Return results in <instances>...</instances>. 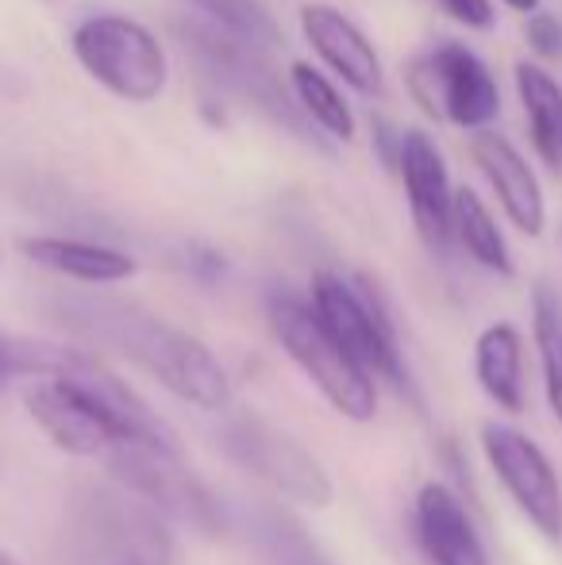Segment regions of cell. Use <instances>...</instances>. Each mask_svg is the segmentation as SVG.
Listing matches in <instances>:
<instances>
[{
    "label": "cell",
    "instance_id": "19",
    "mask_svg": "<svg viewBox=\"0 0 562 565\" xmlns=\"http://www.w3.org/2000/svg\"><path fill=\"white\" fill-rule=\"evenodd\" d=\"M289 85H293V97H297L300 113L312 119L316 127L331 135L339 142H351L354 139V113L347 105L343 89L331 82L324 70H316L312 62H293L289 66Z\"/></svg>",
    "mask_w": 562,
    "mask_h": 565
},
{
    "label": "cell",
    "instance_id": "2",
    "mask_svg": "<svg viewBox=\"0 0 562 565\" xmlns=\"http://www.w3.org/2000/svg\"><path fill=\"white\" fill-rule=\"evenodd\" d=\"M312 312L320 316V323L328 328V335L362 365L370 381H385L397 393L413 396V377L409 365L401 358L397 347V328L390 320V308L382 305L378 289L367 277H343L320 269L312 277V297H308Z\"/></svg>",
    "mask_w": 562,
    "mask_h": 565
},
{
    "label": "cell",
    "instance_id": "12",
    "mask_svg": "<svg viewBox=\"0 0 562 565\" xmlns=\"http://www.w3.org/2000/svg\"><path fill=\"white\" fill-rule=\"evenodd\" d=\"M300 35L316 51V58L331 70L343 85L359 93H382L385 70L378 58V46L367 39V31L347 12L331 4H305L300 8Z\"/></svg>",
    "mask_w": 562,
    "mask_h": 565
},
{
    "label": "cell",
    "instance_id": "9",
    "mask_svg": "<svg viewBox=\"0 0 562 565\" xmlns=\"http://www.w3.org/2000/svg\"><path fill=\"white\" fill-rule=\"evenodd\" d=\"M23 408L35 419L39 431L51 439V447L74 454V458H105L116 443H124L120 427L113 424L105 404L85 393L66 373L31 381L23 388Z\"/></svg>",
    "mask_w": 562,
    "mask_h": 565
},
{
    "label": "cell",
    "instance_id": "4",
    "mask_svg": "<svg viewBox=\"0 0 562 565\" xmlns=\"http://www.w3.org/2000/svg\"><path fill=\"white\" fill-rule=\"evenodd\" d=\"M70 46H74L77 66L100 89L128 100V105H150L162 97L166 82H170V62H166L158 35L131 15H89L74 28Z\"/></svg>",
    "mask_w": 562,
    "mask_h": 565
},
{
    "label": "cell",
    "instance_id": "3",
    "mask_svg": "<svg viewBox=\"0 0 562 565\" xmlns=\"http://www.w3.org/2000/svg\"><path fill=\"white\" fill-rule=\"evenodd\" d=\"M271 331L293 365L316 385V393L351 424H370L378 416V385L362 373V365L328 335L312 305L289 292L271 300Z\"/></svg>",
    "mask_w": 562,
    "mask_h": 565
},
{
    "label": "cell",
    "instance_id": "26",
    "mask_svg": "<svg viewBox=\"0 0 562 565\" xmlns=\"http://www.w3.org/2000/svg\"><path fill=\"white\" fill-rule=\"evenodd\" d=\"M0 565H23V562H15V558H12V554H8V551H0Z\"/></svg>",
    "mask_w": 562,
    "mask_h": 565
},
{
    "label": "cell",
    "instance_id": "17",
    "mask_svg": "<svg viewBox=\"0 0 562 565\" xmlns=\"http://www.w3.org/2000/svg\"><path fill=\"white\" fill-rule=\"evenodd\" d=\"M450 238L478 262L481 269L497 277H512L517 266H512V250L505 243L501 227H497L494 212L486 209L474 189H455V204H450Z\"/></svg>",
    "mask_w": 562,
    "mask_h": 565
},
{
    "label": "cell",
    "instance_id": "24",
    "mask_svg": "<svg viewBox=\"0 0 562 565\" xmlns=\"http://www.w3.org/2000/svg\"><path fill=\"white\" fill-rule=\"evenodd\" d=\"M435 4L455 23H463V28H470V31H489L497 20L494 0H435Z\"/></svg>",
    "mask_w": 562,
    "mask_h": 565
},
{
    "label": "cell",
    "instance_id": "6",
    "mask_svg": "<svg viewBox=\"0 0 562 565\" xmlns=\"http://www.w3.org/2000/svg\"><path fill=\"white\" fill-rule=\"evenodd\" d=\"M105 466L131 497L147 508L201 531L220 535L224 531V508L212 497V489L185 466L181 450L155 447V443H116L105 454Z\"/></svg>",
    "mask_w": 562,
    "mask_h": 565
},
{
    "label": "cell",
    "instance_id": "18",
    "mask_svg": "<svg viewBox=\"0 0 562 565\" xmlns=\"http://www.w3.org/2000/svg\"><path fill=\"white\" fill-rule=\"evenodd\" d=\"M251 535H255V546L266 558V565H331L328 554L305 531V523L285 512V508H258L251 515Z\"/></svg>",
    "mask_w": 562,
    "mask_h": 565
},
{
    "label": "cell",
    "instance_id": "20",
    "mask_svg": "<svg viewBox=\"0 0 562 565\" xmlns=\"http://www.w3.org/2000/svg\"><path fill=\"white\" fill-rule=\"evenodd\" d=\"M532 339L540 354L548 408L562 427V292L551 281H536L532 289Z\"/></svg>",
    "mask_w": 562,
    "mask_h": 565
},
{
    "label": "cell",
    "instance_id": "28",
    "mask_svg": "<svg viewBox=\"0 0 562 565\" xmlns=\"http://www.w3.org/2000/svg\"><path fill=\"white\" fill-rule=\"evenodd\" d=\"M51 4H54V0H51Z\"/></svg>",
    "mask_w": 562,
    "mask_h": 565
},
{
    "label": "cell",
    "instance_id": "16",
    "mask_svg": "<svg viewBox=\"0 0 562 565\" xmlns=\"http://www.w3.org/2000/svg\"><path fill=\"white\" fill-rule=\"evenodd\" d=\"M517 97L528 116L532 147L551 170H562V85L536 62H517Z\"/></svg>",
    "mask_w": 562,
    "mask_h": 565
},
{
    "label": "cell",
    "instance_id": "22",
    "mask_svg": "<svg viewBox=\"0 0 562 565\" xmlns=\"http://www.w3.org/2000/svg\"><path fill=\"white\" fill-rule=\"evenodd\" d=\"M62 358H66V342H43L0 331V393L12 377H51V373H59Z\"/></svg>",
    "mask_w": 562,
    "mask_h": 565
},
{
    "label": "cell",
    "instance_id": "5",
    "mask_svg": "<svg viewBox=\"0 0 562 565\" xmlns=\"http://www.w3.org/2000/svg\"><path fill=\"white\" fill-rule=\"evenodd\" d=\"M220 447L235 466L255 473L263 484H271L282 500L305 508H328L336 497L324 461L300 439L282 431L278 424L263 419L258 412H232L216 431Z\"/></svg>",
    "mask_w": 562,
    "mask_h": 565
},
{
    "label": "cell",
    "instance_id": "1",
    "mask_svg": "<svg viewBox=\"0 0 562 565\" xmlns=\"http://www.w3.org/2000/svg\"><path fill=\"white\" fill-rule=\"evenodd\" d=\"M54 320L77 339H89L113 354L128 358L166 393L201 412H227L232 377L224 362L197 335L166 323L162 316L116 297H62L54 300Z\"/></svg>",
    "mask_w": 562,
    "mask_h": 565
},
{
    "label": "cell",
    "instance_id": "10",
    "mask_svg": "<svg viewBox=\"0 0 562 565\" xmlns=\"http://www.w3.org/2000/svg\"><path fill=\"white\" fill-rule=\"evenodd\" d=\"M397 170H401V181H405L409 216H413L416 235H421L432 250H447L455 189H450L447 162H443L432 135L421 131V127H409V131L401 135Z\"/></svg>",
    "mask_w": 562,
    "mask_h": 565
},
{
    "label": "cell",
    "instance_id": "15",
    "mask_svg": "<svg viewBox=\"0 0 562 565\" xmlns=\"http://www.w3.org/2000/svg\"><path fill=\"white\" fill-rule=\"evenodd\" d=\"M474 377L489 404L509 416L524 412V339L509 320H497L474 339Z\"/></svg>",
    "mask_w": 562,
    "mask_h": 565
},
{
    "label": "cell",
    "instance_id": "14",
    "mask_svg": "<svg viewBox=\"0 0 562 565\" xmlns=\"http://www.w3.org/2000/svg\"><path fill=\"white\" fill-rule=\"evenodd\" d=\"M20 250L28 254L35 266L51 269V274L66 277L77 285H120L139 274L136 258L116 246L89 243V238H66V235H39L20 238Z\"/></svg>",
    "mask_w": 562,
    "mask_h": 565
},
{
    "label": "cell",
    "instance_id": "21",
    "mask_svg": "<svg viewBox=\"0 0 562 565\" xmlns=\"http://www.w3.org/2000/svg\"><path fill=\"white\" fill-rule=\"evenodd\" d=\"M204 15H209L212 28H220L224 35L240 39V43L258 46H278L282 28L274 23V15L266 12L258 0H193Z\"/></svg>",
    "mask_w": 562,
    "mask_h": 565
},
{
    "label": "cell",
    "instance_id": "8",
    "mask_svg": "<svg viewBox=\"0 0 562 565\" xmlns=\"http://www.w3.org/2000/svg\"><path fill=\"white\" fill-rule=\"evenodd\" d=\"M481 454H486L489 469L509 492L517 512L540 531L548 543L562 539V477L548 450L524 435L520 427L509 424H481Z\"/></svg>",
    "mask_w": 562,
    "mask_h": 565
},
{
    "label": "cell",
    "instance_id": "25",
    "mask_svg": "<svg viewBox=\"0 0 562 565\" xmlns=\"http://www.w3.org/2000/svg\"><path fill=\"white\" fill-rule=\"evenodd\" d=\"M505 8H512V12H520V15H532V12H540V0H501Z\"/></svg>",
    "mask_w": 562,
    "mask_h": 565
},
{
    "label": "cell",
    "instance_id": "23",
    "mask_svg": "<svg viewBox=\"0 0 562 565\" xmlns=\"http://www.w3.org/2000/svg\"><path fill=\"white\" fill-rule=\"evenodd\" d=\"M524 39L543 62H562V20L555 12H532L524 20Z\"/></svg>",
    "mask_w": 562,
    "mask_h": 565
},
{
    "label": "cell",
    "instance_id": "11",
    "mask_svg": "<svg viewBox=\"0 0 562 565\" xmlns=\"http://www.w3.org/2000/svg\"><path fill=\"white\" fill-rule=\"evenodd\" d=\"M470 158L481 170V178L489 181L497 204L509 216V224L528 238H540L548 227V201H543L540 178L532 173L528 158L512 147L505 135H497L494 127L470 135Z\"/></svg>",
    "mask_w": 562,
    "mask_h": 565
},
{
    "label": "cell",
    "instance_id": "13",
    "mask_svg": "<svg viewBox=\"0 0 562 565\" xmlns=\"http://www.w3.org/2000/svg\"><path fill=\"white\" fill-rule=\"evenodd\" d=\"M413 527L424 558L432 565H494L470 508L450 484L427 481L413 500Z\"/></svg>",
    "mask_w": 562,
    "mask_h": 565
},
{
    "label": "cell",
    "instance_id": "7",
    "mask_svg": "<svg viewBox=\"0 0 562 565\" xmlns=\"http://www.w3.org/2000/svg\"><path fill=\"white\" fill-rule=\"evenodd\" d=\"M405 82L413 100L432 119L486 131L501 113V93L489 66L463 43H439L409 62Z\"/></svg>",
    "mask_w": 562,
    "mask_h": 565
},
{
    "label": "cell",
    "instance_id": "27",
    "mask_svg": "<svg viewBox=\"0 0 562 565\" xmlns=\"http://www.w3.org/2000/svg\"><path fill=\"white\" fill-rule=\"evenodd\" d=\"M4 77H8V74H4V70H0V82H4ZM0 93H4V85H0Z\"/></svg>",
    "mask_w": 562,
    "mask_h": 565
}]
</instances>
